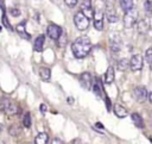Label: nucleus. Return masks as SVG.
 <instances>
[{"mask_svg": "<svg viewBox=\"0 0 152 144\" xmlns=\"http://www.w3.org/2000/svg\"><path fill=\"white\" fill-rule=\"evenodd\" d=\"M145 60H146V62L148 64H151V62H152V49L151 48H148L146 50V52H145Z\"/></svg>", "mask_w": 152, "mask_h": 144, "instance_id": "cd10ccee", "label": "nucleus"}, {"mask_svg": "<svg viewBox=\"0 0 152 144\" xmlns=\"http://www.w3.org/2000/svg\"><path fill=\"white\" fill-rule=\"evenodd\" d=\"M91 87H93V92H94V94H95L99 99H101L103 93H102V86H101L100 81H99V80H95V83H94Z\"/></svg>", "mask_w": 152, "mask_h": 144, "instance_id": "aec40b11", "label": "nucleus"}, {"mask_svg": "<svg viewBox=\"0 0 152 144\" xmlns=\"http://www.w3.org/2000/svg\"><path fill=\"white\" fill-rule=\"evenodd\" d=\"M114 76H115V74H114V68L110 65V67H108L107 71L104 73V82H106L107 84L112 83V82L114 81Z\"/></svg>", "mask_w": 152, "mask_h": 144, "instance_id": "6ab92c4d", "label": "nucleus"}, {"mask_svg": "<svg viewBox=\"0 0 152 144\" xmlns=\"http://www.w3.org/2000/svg\"><path fill=\"white\" fill-rule=\"evenodd\" d=\"M8 132H10V134H12V136H18V134L20 133V129H19V126H17V125H12V126L8 129Z\"/></svg>", "mask_w": 152, "mask_h": 144, "instance_id": "393cba45", "label": "nucleus"}, {"mask_svg": "<svg viewBox=\"0 0 152 144\" xmlns=\"http://www.w3.org/2000/svg\"><path fill=\"white\" fill-rule=\"evenodd\" d=\"M57 42H58V45H59V46L65 45V43H66V35H65L64 32H62V35L59 36V38L57 39Z\"/></svg>", "mask_w": 152, "mask_h": 144, "instance_id": "bb28decb", "label": "nucleus"}, {"mask_svg": "<svg viewBox=\"0 0 152 144\" xmlns=\"http://www.w3.org/2000/svg\"><path fill=\"white\" fill-rule=\"evenodd\" d=\"M94 27L99 31H102L103 29V13L101 11H97L94 15Z\"/></svg>", "mask_w": 152, "mask_h": 144, "instance_id": "9b49d317", "label": "nucleus"}, {"mask_svg": "<svg viewBox=\"0 0 152 144\" xmlns=\"http://www.w3.org/2000/svg\"><path fill=\"white\" fill-rule=\"evenodd\" d=\"M120 6L126 12V11L133 8V0H120Z\"/></svg>", "mask_w": 152, "mask_h": 144, "instance_id": "412c9836", "label": "nucleus"}, {"mask_svg": "<svg viewBox=\"0 0 152 144\" xmlns=\"http://www.w3.org/2000/svg\"><path fill=\"white\" fill-rule=\"evenodd\" d=\"M10 13H11V15H13V17H18V15H20V11H19L18 8H12Z\"/></svg>", "mask_w": 152, "mask_h": 144, "instance_id": "7c9ffc66", "label": "nucleus"}, {"mask_svg": "<svg viewBox=\"0 0 152 144\" xmlns=\"http://www.w3.org/2000/svg\"><path fill=\"white\" fill-rule=\"evenodd\" d=\"M77 1H78V0H64V2H65L69 7H74V6H76Z\"/></svg>", "mask_w": 152, "mask_h": 144, "instance_id": "c756f323", "label": "nucleus"}, {"mask_svg": "<svg viewBox=\"0 0 152 144\" xmlns=\"http://www.w3.org/2000/svg\"><path fill=\"white\" fill-rule=\"evenodd\" d=\"M144 7H145V11H146L147 15H151V12H152V0H146Z\"/></svg>", "mask_w": 152, "mask_h": 144, "instance_id": "a878e982", "label": "nucleus"}, {"mask_svg": "<svg viewBox=\"0 0 152 144\" xmlns=\"http://www.w3.org/2000/svg\"><path fill=\"white\" fill-rule=\"evenodd\" d=\"M91 50V42L88 37L81 36L74 40L71 44V51L76 58H83L86 57Z\"/></svg>", "mask_w": 152, "mask_h": 144, "instance_id": "f257e3e1", "label": "nucleus"}, {"mask_svg": "<svg viewBox=\"0 0 152 144\" xmlns=\"http://www.w3.org/2000/svg\"><path fill=\"white\" fill-rule=\"evenodd\" d=\"M104 100H106V105H107V109L110 111V100L108 96H104Z\"/></svg>", "mask_w": 152, "mask_h": 144, "instance_id": "2f4dec72", "label": "nucleus"}, {"mask_svg": "<svg viewBox=\"0 0 152 144\" xmlns=\"http://www.w3.org/2000/svg\"><path fill=\"white\" fill-rule=\"evenodd\" d=\"M110 49L113 52H119L120 51V43L119 40H110Z\"/></svg>", "mask_w": 152, "mask_h": 144, "instance_id": "5701e85b", "label": "nucleus"}, {"mask_svg": "<svg viewBox=\"0 0 152 144\" xmlns=\"http://www.w3.org/2000/svg\"><path fill=\"white\" fill-rule=\"evenodd\" d=\"M0 31H1V27H0Z\"/></svg>", "mask_w": 152, "mask_h": 144, "instance_id": "58836bf2", "label": "nucleus"}, {"mask_svg": "<svg viewBox=\"0 0 152 144\" xmlns=\"http://www.w3.org/2000/svg\"><path fill=\"white\" fill-rule=\"evenodd\" d=\"M147 89L145 88V87H142V86H139V87H135L134 88V92H133V94H134V98H135V100L138 101V102H144L145 100H146V98H147Z\"/></svg>", "mask_w": 152, "mask_h": 144, "instance_id": "6e6552de", "label": "nucleus"}, {"mask_svg": "<svg viewBox=\"0 0 152 144\" xmlns=\"http://www.w3.org/2000/svg\"><path fill=\"white\" fill-rule=\"evenodd\" d=\"M17 32H18L19 36L23 37L24 39H30V38H31V36H30L28 33H26V30H25V20L21 21V23H19V24L17 25Z\"/></svg>", "mask_w": 152, "mask_h": 144, "instance_id": "dca6fc26", "label": "nucleus"}, {"mask_svg": "<svg viewBox=\"0 0 152 144\" xmlns=\"http://www.w3.org/2000/svg\"><path fill=\"white\" fill-rule=\"evenodd\" d=\"M39 75H40V79L43 81H50V77H51V70H50V68L42 67L39 69Z\"/></svg>", "mask_w": 152, "mask_h": 144, "instance_id": "a211bd4d", "label": "nucleus"}, {"mask_svg": "<svg viewBox=\"0 0 152 144\" xmlns=\"http://www.w3.org/2000/svg\"><path fill=\"white\" fill-rule=\"evenodd\" d=\"M23 124H24L25 127H30L31 126V114L28 112L25 113V115L23 118Z\"/></svg>", "mask_w": 152, "mask_h": 144, "instance_id": "b1692460", "label": "nucleus"}, {"mask_svg": "<svg viewBox=\"0 0 152 144\" xmlns=\"http://www.w3.org/2000/svg\"><path fill=\"white\" fill-rule=\"evenodd\" d=\"M48 142H49V136L46 132H40L34 138V144H48Z\"/></svg>", "mask_w": 152, "mask_h": 144, "instance_id": "f3484780", "label": "nucleus"}, {"mask_svg": "<svg viewBox=\"0 0 152 144\" xmlns=\"http://www.w3.org/2000/svg\"><path fill=\"white\" fill-rule=\"evenodd\" d=\"M74 24H75V26L80 31H83V30L88 29V26H89V19L82 12H76V14L74 15Z\"/></svg>", "mask_w": 152, "mask_h": 144, "instance_id": "20e7f679", "label": "nucleus"}, {"mask_svg": "<svg viewBox=\"0 0 152 144\" xmlns=\"http://www.w3.org/2000/svg\"><path fill=\"white\" fill-rule=\"evenodd\" d=\"M0 107H1V109H2L6 114H8V115H14V114H18V113L20 112L19 106H18L17 104H14L13 101H11L10 99H6V98H4V99L1 100Z\"/></svg>", "mask_w": 152, "mask_h": 144, "instance_id": "f03ea898", "label": "nucleus"}, {"mask_svg": "<svg viewBox=\"0 0 152 144\" xmlns=\"http://www.w3.org/2000/svg\"><path fill=\"white\" fill-rule=\"evenodd\" d=\"M106 18L109 23H116L118 21V13L115 11L114 5L110 1L107 2V6H106Z\"/></svg>", "mask_w": 152, "mask_h": 144, "instance_id": "39448f33", "label": "nucleus"}, {"mask_svg": "<svg viewBox=\"0 0 152 144\" xmlns=\"http://www.w3.org/2000/svg\"><path fill=\"white\" fill-rule=\"evenodd\" d=\"M137 19H138V12L137 10L134 8H131L128 11L125 12V15H124V26L129 29V27H133V25L137 23Z\"/></svg>", "mask_w": 152, "mask_h": 144, "instance_id": "7ed1b4c3", "label": "nucleus"}, {"mask_svg": "<svg viewBox=\"0 0 152 144\" xmlns=\"http://www.w3.org/2000/svg\"><path fill=\"white\" fill-rule=\"evenodd\" d=\"M30 144H31V143H30Z\"/></svg>", "mask_w": 152, "mask_h": 144, "instance_id": "ea45409f", "label": "nucleus"}, {"mask_svg": "<svg viewBox=\"0 0 152 144\" xmlns=\"http://www.w3.org/2000/svg\"><path fill=\"white\" fill-rule=\"evenodd\" d=\"M148 30H150V21H148V19L147 18L140 19L138 21V31H139V33L145 35V33L148 32Z\"/></svg>", "mask_w": 152, "mask_h": 144, "instance_id": "f8f14e48", "label": "nucleus"}, {"mask_svg": "<svg viewBox=\"0 0 152 144\" xmlns=\"http://www.w3.org/2000/svg\"><path fill=\"white\" fill-rule=\"evenodd\" d=\"M128 65H129V62H128V60H126V58H121L119 62H118V69L119 70H126L127 68H128Z\"/></svg>", "mask_w": 152, "mask_h": 144, "instance_id": "4be33fe9", "label": "nucleus"}, {"mask_svg": "<svg viewBox=\"0 0 152 144\" xmlns=\"http://www.w3.org/2000/svg\"><path fill=\"white\" fill-rule=\"evenodd\" d=\"M44 40H45V36H44V35H39V36L36 38L34 43H33V50H34V51H37V52L43 51Z\"/></svg>", "mask_w": 152, "mask_h": 144, "instance_id": "ddd939ff", "label": "nucleus"}, {"mask_svg": "<svg viewBox=\"0 0 152 144\" xmlns=\"http://www.w3.org/2000/svg\"><path fill=\"white\" fill-rule=\"evenodd\" d=\"M46 31H48V36H49L50 38H52V39H56V40L59 38V36H61L62 32H63L62 27L58 26V25H56V24H50V25L48 26Z\"/></svg>", "mask_w": 152, "mask_h": 144, "instance_id": "423d86ee", "label": "nucleus"}, {"mask_svg": "<svg viewBox=\"0 0 152 144\" xmlns=\"http://www.w3.org/2000/svg\"><path fill=\"white\" fill-rule=\"evenodd\" d=\"M80 12H82L88 19L90 18V17H93V8H91V2H90V0H83V2H82V5H81V11Z\"/></svg>", "mask_w": 152, "mask_h": 144, "instance_id": "9d476101", "label": "nucleus"}, {"mask_svg": "<svg viewBox=\"0 0 152 144\" xmlns=\"http://www.w3.org/2000/svg\"><path fill=\"white\" fill-rule=\"evenodd\" d=\"M40 111H42L43 113H45V111H46V106H45L44 104H42V105H40Z\"/></svg>", "mask_w": 152, "mask_h": 144, "instance_id": "f704fd0d", "label": "nucleus"}, {"mask_svg": "<svg viewBox=\"0 0 152 144\" xmlns=\"http://www.w3.org/2000/svg\"><path fill=\"white\" fill-rule=\"evenodd\" d=\"M72 144H82V142H81V139H80V138H76V139H74V140H72Z\"/></svg>", "mask_w": 152, "mask_h": 144, "instance_id": "72a5a7b5", "label": "nucleus"}, {"mask_svg": "<svg viewBox=\"0 0 152 144\" xmlns=\"http://www.w3.org/2000/svg\"><path fill=\"white\" fill-rule=\"evenodd\" d=\"M113 109H114L115 115L119 117V118H125V117L127 115V109H126L122 105H120V104H115Z\"/></svg>", "mask_w": 152, "mask_h": 144, "instance_id": "4468645a", "label": "nucleus"}, {"mask_svg": "<svg viewBox=\"0 0 152 144\" xmlns=\"http://www.w3.org/2000/svg\"><path fill=\"white\" fill-rule=\"evenodd\" d=\"M147 98H148V101L152 102V93H147Z\"/></svg>", "mask_w": 152, "mask_h": 144, "instance_id": "c9c22d12", "label": "nucleus"}, {"mask_svg": "<svg viewBox=\"0 0 152 144\" xmlns=\"http://www.w3.org/2000/svg\"><path fill=\"white\" fill-rule=\"evenodd\" d=\"M51 144H64V143L61 139H58V138H53L52 142H51Z\"/></svg>", "mask_w": 152, "mask_h": 144, "instance_id": "473e14b6", "label": "nucleus"}, {"mask_svg": "<svg viewBox=\"0 0 152 144\" xmlns=\"http://www.w3.org/2000/svg\"><path fill=\"white\" fill-rule=\"evenodd\" d=\"M1 129H2V127H1V124H0V131H1Z\"/></svg>", "mask_w": 152, "mask_h": 144, "instance_id": "e433bc0d", "label": "nucleus"}, {"mask_svg": "<svg viewBox=\"0 0 152 144\" xmlns=\"http://www.w3.org/2000/svg\"><path fill=\"white\" fill-rule=\"evenodd\" d=\"M80 83L84 89H90L93 86V77L89 73H82L80 76Z\"/></svg>", "mask_w": 152, "mask_h": 144, "instance_id": "1a4fd4ad", "label": "nucleus"}, {"mask_svg": "<svg viewBox=\"0 0 152 144\" xmlns=\"http://www.w3.org/2000/svg\"><path fill=\"white\" fill-rule=\"evenodd\" d=\"M144 65V61H142V57L141 55H133L131 61H129V67L133 71H137V70H140Z\"/></svg>", "mask_w": 152, "mask_h": 144, "instance_id": "0eeeda50", "label": "nucleus"}, {"mask_svg": "<svg viewBox=\"0 0 152 144\" xmlns=\"http://www.w3.org/2000/svg\"><path fill=\"white\" fill-rule=\"evenodd\" d=\"M102 1H109V0H102Z\"/></svg>", "mask_w": 152, "mask_h": 144, "instance_id": "4c0bfd02", "label": "nucleus"}, {"mask_svg": "<svg viewBox=\"0 0 152 144\" xmlns=\"http://www.w3.org/2000/svg\"><path fill=\"white\" fill-rule=\"evenodd\" d=\"M2 24H4V25H5V27H6V29H8L10 31L12 30V26H11V24H10V23H8V20H7L6 13H4V14H2Z\"/></svg>", "mask_w": 152, "mask_h": 144, "instance_id": "c85d7f7f", "label": "nucleus"}, {"mask_svg": "<svg viewBox=\"0 0 152 144\" xmlns=\"http://www.w3.org/2000/svg\"><path fill=\"white\" fill-rule=\"evenodd\" d=\"M131 118H132V121L134 123V125H135L137 127H139V129H142V127L145 126V124H144V120H142V118H141V115H140L139 113H137V112L132 113V114H131Z\"/></svg>", "mask_w": 152, "mask_h": 144, "instance_id": "2eb2a0df", "label": "nucleus"}]
</instances>
